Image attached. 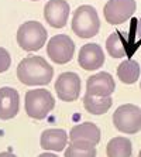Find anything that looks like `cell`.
I'll use <instances>...</instances> for the list:
<instances>
[{"instance_id":"cell-24","label":"cell","mask_w":141,"mask_h":157,"mask_svg":"<svg viewBox=\"0 0 141 157\" xmlns=\"http://www.w3.org/2000/svg\"><path fill=\"white\" fill-rule=\"evenodd\" d=\"M138 157H141V150H140V154H138Z\"/></svg>"},{"instance_id":"cell-21","label":"cell","mask_w":141,"mask_h":157,"mask_svg":"<svg viewBox=\"0 0 141 157\" xmlns=\"http://www.w3.org/2000/svg\"><path fill=\"white\" fill-rule=\"evenodd\" d=\"M137 36L140 37V40H141V18L138 20V23H137Z\"/></svg>"},{"instance_id":"cell-7","label":"cell","mask_w":141,"mask_h":157,"mask_svg":"<svg viewBox=\"0 0 141 157\" xmlns=\"http://www.w3.org/2000/svg\"><path fill=\"white\" fill-rule=\"evenodd\" d=\"M135 7V0H109L105 6L103 14L109 24L117 26L127 21L134 14Z\"/></svg>"},{"instance_id":"cell-15","label":"cell","mask_w":141,"mask_h":157,"mask_svg":"<svg viewBox=\"0 0 141 157\" xmlns=\"http://www.w3.org/2000/svg\"><path fill=\"white\" fill-rule=\"evenodd\" d=\"M117 77L123 84L131 85L140 78V65L134 59H126L117 67Z\"/></svg>"},{"instance_id":"cell-5","label":"cell","mask_w":141,"mask_h":157,"mask_svg":"<svg viewBox=\"0 0 141 157\" xmlns=\"http://www.w3.org/2000/svg\"><path fill=\"white\" fill-rule=\"evenodd\" d=\"M116 129L126 135H134L141 130V109L137 105L126 103L119 106L113 115Z\"/></svg>"},{"instance_id":"cell-23","label":"cell","mask_w":141,"mask_h":157,"mask_svg":"<svg viewBox=\"0 0 141 157\" xmlns=\"http://www.w3.org/2000/svg\"><path fill=\"white\" fill-rule=\"evenodd\" d=\"M38 157H58V156H57V154H52V153H43Z\"/></svg>"},{"instance_id":"cell-16","label":"cell","mask_w":141,"mask_h":157,"mask_svg":"<svg viewBox=\"0 0 141 157\" xmlns=\"http://www.w3.org/2000/svg\"><path fill=\"white\" fill-rule=\"evenodd\" d=\"M107 157H131L133 146L130 139L127 137H113L106 147Z\"/></svg>"},{"instance_id":"cell-18","label":"cell","mask_w":141,"mask_h":157,"mask_svg":"<svg viewBox=\"0 0 141 157\" xmlns=\"http://www.w3.org/2000/svg\"><path fill=\"white\" fill-rule=\"evenodd\" d=\"M106 50L113 58H121L126 55V48H124V43L120 37L119 31H114L109 36L106 40Z\"/></svg>"},{"instance_id":"cell-8","label":"cell","mask_w":141,"mask_h":157,"mask_svg":"<svg viewBox=\"0 0 141 157\" xmlns=\"http://www.w3.org/2000/svg\"><path fill=\"white\" fill-rule=\"evenodd\" d=\"M57 95L64 102H73L80 94V78L75 72H62L55 81Z\"/></svg>"},{"instance_id":"cell-13","label":"cell","mask_w":141,"mask_h":157,"mask_svg":"<svg viewBox=\"0 0 141 157\" xmlns=\"http://www.w3.org/2000/svg\"><path fill=\"white\" fill-rule=\"evenodd\" d=\"M20 109V95L14 88H0V119L9 121L18 113Z\"/></svg>"},{"instance_id":"cell-11","label":"cell","mask_w":141,"mask_h":157,"mask_svg":"<svg viewBox=\"0 0 141 157\" xmlns=\"http://www.w3.org/2000/svg\"><path fill=\"white\" fill-rule=\"evenodd\" d=\"M69 11L71 7L65 0H48V3L44 7V17L51 27L62 29L68 21Z\"/></svg>"},{"instance_id":"cell-26","label":"cell","mask_w":141,"mask_h":157,"mask_svg":"<svg viewBox=\"0 0 141 157\" xmlns=\"http://www.w3.org/2000/svg\"><path fill=\"white\" fill-rule=\"evenodd\" d=\"M33 2H37V0H33Z\"/></svg>"},{"instance_id":"cell-6","label":"cell","mask_w":141,"mask_h":157,"mask_svg":"<svg viewBox=\"0 0 141 157\" xmlns=\"http://www.w3.org/2000/svg\"><path fill=\"white\" fill-rule=\"evenodd\" d=\"M47 52L55 64H66L73 58L75 43L66 34H57L48 41Z\"/></svg>"},{"instance_id":"cell-2","label":"cell","mask_w":141,"mask_h":157,"mask_svg":"<svg viewBox=\"0 0 141 157\" xmlns=\"http://www.w3.org/2000/svg\"><path fill=\"white\" fill-rule=\"evenodd\" d=\"M72 30L80 38H92L100 30V20L96 9L89 4H82L75 10L72 17Z\"/></svg>"},{"instance_id":"cell-22","label":"cell","mask_w":141,"mask_h":157,"mask_svg":"<svg viewBox=\"0 0 141 157\" xmlns=\"http://www.w3.org/2000/svg\"><path fill=\"white\" fill-rule=\"evenodd\" d=\"M0 157H16L13 153L10 151H3V153H0Z\"/></svg>"},{"instance_id":"cell-14","label":"cell","mask_w":141,"mask_h":157,"mask_svg":"<svg viewBox=\"0 0 141 157\" xmlns=\"http://www.w3.org/2000/svg\"><path fill=\"white\" fill-rule=\"evenodd\" d=\"M40 144L45 150L62 151L68 144V133L64 129H47L41 135Z\"/></svg>"},{"instance_id":"cell-17","label":"cell","mask_w":141,"mask_h":157,"mask_svg":"<svg viewBox=\"0 0 141 157\" xmlns=\"http://www.w3.org/2000/svg\"><path fill=\"white\" fill-rule=\"evenodd\" d=\"M112 103V96H107V98H98V96L89 95L83 96V106L92 115H105L110 109Z\"/></svg>"},{"instance_id":"cell-12","label":"cell","mask_w":141,"mask_h":157,"mask_svg":"<svg viewBox=\"0 0 141 157\" xmlns=\"http://www.w3.org/2000/svg\"><path fill=\"white\" fill-rule=\"evenodd\" d=\"M78 62L83 70L86 71H95L99 70L105 64V54L100 45L96 43L85 44L79 50L78 55Z\"/></svg>"},{"instance_id":"cell-10","label":"cell","mask_w":141,"mask_h":157,"mask_svg":"<svg viewBox=\"0 0 141 157\" xmlns=\"http://www.w3.org/2000/svg\"><path fill=\"white\" fill-rule=\"evenodd\" d=\"M116 89V82L109 72H99L92 75L86 82V94L89 96H98V98H107Z\"/></svg>"},{"instance_id":"cell-20","label":"cell","mask_w":141,"mask_h":157,"mask_svg":"<svg viewBox=\"0 0 141 157\" xmlns=\"http://www.w3.org/2000/svg\"><path fill=\"white\" fill-rule=\"evenodd\" d=\"M11 65V57L6 48L0 47V72H6Z\"/></svg>"},{"instance_id":"cell-25","label":"cell","mask_w":141,"mask_h":157,"mask_svg":"<svg viewBox=\"0 0 141 157\" xmlns=\"http://www.w3.org/2000/svg\"><path fill=\"white\" fill-rule=\"evenodd\" d=\"M140 89H141V84H140Z\"/></svg>"},{"instance_id":"cell-3","label":"cell","mask_w":141,"mask_h":157,"mask_svg":"<svg viewBox=\"0 0 141 157\" xmlns=\"http://www.w3.org/2000/svg\"><path fill=\"white\" fill-rule=\"evenodd\" d=\"M48 33L38 21H25L17 30V43L25 51H38L47 41Z\"/></svg>"},{"instance_id":"cell-9","label":"cell","mask_w":141,"mask_h":157,"mask_svg":"<svg viewBox=\"0 0 141 157\" xmlns=\"http://www.w3.org/2000/svg\"><path fill=\"white\" fill-rule=\"evenodd\" d=\"M69 140L72 144H83V146L95 147L100 142V129L95 123L85 122L76 124L69 132Z\"/></svg>"},{"instance_id":"cell-1","label":"cell","mask_w":141,"mask_h":157,"mask_svg":"<svg viewBox=\"0 0 141 157\" xmlns=\"http://www.w3.org/2000/svg\"><path fill=\"white\" fill-rule=\"evenodd\" d=\"M54 77V68L43 57L33 55L21 59L17 67V78L24 85L40 86L48 85Z\"/></svg>"},{"instance_id":"cell-19","label":"cell","mask_w":141,"mask_h":157,"mask_svg":"<svg viewBox=\"0 0 141 157\" xmlns=\"http://www.w3.org/2000/svg\"><path fill=\"white\" fill-rule=\"evenodd\" d=\"M65 157H96V147L71 143L65 150Z\"/></svg>"},{"instance_id":"cell-4","label":"cell","mask_w":141,"mask_h":157,"mask_svg":"<svg viewBox=\"0 0 141 157\" xmlns=\"http://www.w3.org/2000/svg\"><path fill=\"white\" fill-rule=\"evenodd\" d=\"M54 106V96L47 89H31L25 94V112L33 119H45Z\"/></svg>"}]
</instances>
